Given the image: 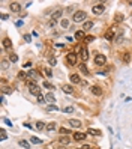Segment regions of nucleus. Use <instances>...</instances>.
<instances>
[{
	"mask_svg": "<svg viewBox=\"0 0 132 149\" xmlns=\"http://www.w3.org/2000/svg\"><path fill=\"white\" fill-rule=\"evenodd\" d=\"M27 87H29V90H30V93H33V95H41V87L38 86V84H35L33 81H30L29 84H27Z\"/></svg>",
	"mask_w": 132,
	"mask_h": 149,
	"instance_id": "obj_1",
	"label": "nucleus"
},
{
	"mask_svg": "<svg viewBox=\"0 0 132 149\" xmlns=\"http://www.w3.org/2000/svg\"><path fill=\"white\" fill-rule=\"evenodd\" d=\"M86 17H87V15H86V12L84 11H77L75 12V14H74V21H75V23H81V21H84V20H86Z\"/></svg>",
	"mask_w": 132,
	"mask_h": 149,
	"instance_id": "obj_2",
	"label": "nucleus"
},
{
	"mask_svg": "<svg viewBox=\"0 0 132 149\" xmlns=\"http://www.w3.org/2000/svg\"><path fill=\"white\" fill-rule=\"evenodd\" d=\"M105 62H107V57H105L104 54H96V56H95V63H96V65L101 66V65H104Z\"/></svg>",
	"mask_w": 132,
	"mask_h": 149,
	"instance_id": "obj_3",
	"label": "nucleus"
},
{
	"mask_svg": "<svg viewBox=\"0 0 132 149\" xmlns=\"http://www.w3.org/2000/svg\"><path fill=\"white\" fill-rule=\"evenodd\" d=\"M66 60H68V63H69V65H75V63H77V54H75V53H68Z\"/></svg>",
	"mask_w": 132,
	"mask_h": 149,
	"instance_id": "obj_4",
	"label": "nucleus"
},
{
	"mask_svg": "<svg viewBox=\"0 0 132 149\" xmlns=\"http://www.w3.org/2000/svg\"><path fill=\"white\" fill-rule=\"evenodd\" d=\"M27 78L33 80V81H36L38 78H41V77H39V72H38V71H35V69H30V71L27 72Z\"/></svg>",
	"mask_w": 132,
	"mask_h": 149,
	"instance_id": "obj_5",
	"label": "nucleus"
},
{
	"mask_svg": "<svg viewBox=\"0 0 132 149\" xmlns=\"http://www.w3.org/2000/svg\"><path fill=\"white\" fill-rule=\"evenodd\" d=\"M93 14H96V15H99V14H102V12L105 11V6L102 5V3H99V5H95L93 6Z\"/></svg>",
	"mask_w": 132,
	"mask_h": 149,
	"instance_id": "obj_6",
	"label": "nucleus"
},
{
	"mask_svg": "<svg viewBox=\"0 0 132 149\" xmlns=\"http://www.w3.org/2000/svg\"><path fill=\"white\" fill-rule=\"evenodd\" d=\"M80 57H81L83 62H86V60L89 59V51H87L86 47H81V50H80Z\"/></svg>",
	"mask_w": 132,
	"mask_h": 149,
	"instance_id": "obj_7",
	"label": "nucleus"
},
{
	"mask_svg": "<svg viewBox=\"0 0 132 149\" xmlns=\"http://www.w3.org/2000/svg\"><path fill=\"white\" fill-rule=\"evenodd\" d=\"M74 140H77V142H81V140H84L86 139V134L84 133H74Z\"/></svg>",
	"mask_w": 132,
	"mask_h": 149,
	"instance_id": "obj_8",
	"label": "nucleus"
},
{
	"mask_svg": "<svg viewBox=\"0 0 132 149\" xmlns=\"http://www.w3.org/2000/svg\"><path fill=\"white\" fill-rule=\"evenodd\" d=\"M11 11L12 12H20V11H21V5L17 3V2H12V3H11Z\"/></svg>",
	"mask_w": 132,
	"mask_h": 149,
	"instance_id": "obj_9",
	"label": "nucleus"
},
{
	"mask_svg": "<svg viewBox=\"0 0 132 149\" xmlns=\"http://www.w3.org/2000/svg\"><path fill=\"white\" fill-rule=\"evenodd\" d=\"M62 89H63V92L68 93V95H69V93H74V87L69 86V84H63V86H62Z\"/></svg>",
	"mask_w": 132,
	"mask_h": 149,
	"instance_id": "obj_10",
	"label": "nucleus"
},
{
	"mask_svg": "<svg viewBox=\"0 0 132 149\" xmlns=\"http://www.w3.org/2000/svg\"><path fill=\"white\" fill-rule=\"evenodd\" d=\"M92 93H93V95L101 96L102 95V89L99 87V86H92Z\"/></svg>",
	"mask_w": 132,
	"mask_h": 149,
	"instance_id": "obj_11",
	"label": "nucleus"
},
{
	"mask_svg": "<svg viewBox=\"0 0 132 149\" xmlns=\"http://www.w3.org/2000/svg\"><path fill=\"white\" fill-rule=\"evenodd\" d=\"M69 125L74 126V128H80V126H81V122H80L78 119H71L69 120Z\"/></svg>",
	"mask_w": 132,
	"mask_h": 149,
	"instance_id": "obj_12",
	"label": "nucleus"
},
{
	"mask_svg": "<svg viewBox=\"0 0 132 149\" xmlns=\"http://www.w3.org/2000/svg\"><path fill=\"white\" fill-rule=\"evenodd\" d=\"M60 17H62V11L59 9V11H56L53 15H51V20H54V21H59V18H60Z\"/></svg>",
	"mask_w": 132,
	"mask_h": 149,
	"instance_id": "obj_13",
	"label": "nucleus"
},
{
	"mask_svg": "<svg viewBox=\"0 0 132 149\" xmlns=\"http://www.w3.org/2000/svg\"><path fill=\"white\" fill-rule=\"evenodd\" d=\"M105 38H107L108 41H113V39H114V30H113V29L108 30L107 33H105Z\"/></svg>",
	"mask_w": 132,
	"mask_h": 149,
	"instance_id": "obj_14",
	"label": "nucleus"
},
{
	"mask_svg": "<svg viewBox=\"0 0 132 149\" xmlns=\"http://www.w3.org/2000/svg\"><path fill=\"white\" fill-rule=\"evenodd\" d=\"M45 100H47L48 102H51V104H53V102H56V96H54L53 93H51V92H50V93H47V96H45Z\"/></svg>",
	"mask_w": 132,
	"mask_h": 149,
	"instance_id": "obj_15",
	"label": "nucleus"
},
{
	"mask_svg": "<svg viewBox=\"0 0 132 149\" xmlns=\"http://www.w3.org/2000/svg\"><path fill=\"white\" fill-rule=\"evenodd\" d=\"M77 39H86V33H84V30H78L77 35H75Z\"/></svg>",
	"mask_w": 132,
	"mask_h": 149,
	"instance_id": "obj_16",
	"label": "nucleus"
},
{
	"mask_svg": "<svg viewBox=\"0 0 132 149\" xmlns=\"http://www.w3.org/2000/svg\"><path fill=\"white\" fill-rule=\"evenodd\" d=\"M3 47L5 48H11L12 47V42H11L9 38H5V39H3Z\"/></svg>",
	"mask_w": 132,
	"mask_h": 149,
	"instance_id": "obj_17",
	"label": "nucleus"
},
{
	"mask_svg": "<svg viewBox=\"0 0 132 149\" xmlns=\"http://www.w3.org/2000/svg\"><path fill=\"white\" fill-rule=\"evenodd\" d=\"M71 81L72 83H81V81H80V75H78V74H72L71 75Z\"/></svg>",
	"mask_w": 132,
	"mask_h": 149,
	"instance_id": "obj_18",
	"label": "nucleus"
},
{
	"mask_svg": "<svg viewBox=\"0 0 132 149\" xmlns=\"http://www.w3.org/2000/svg\"><path fill=\"white\" fill-rule=\"evenodd\" d=\"M89 134H92V136H101L102 133L99 130H95V128H89Z\"/></svg>",
	"mask_w": 132,
	"mask_h": 149,
	"instance_id": "obj_19",
	"label": "nucleus"
},
{
	"mask_svg": "<svg viewBox=\"0 0 132 149\" xmlns=\"http://www.w3.org/2000/svg\"><path fill=\"white\" fill-rule=\"evenodd\" d=\"M92 27H93V23H92V21H86L84 26H83V30H90Z\"/></svg>",
	"mask_w": 132,
	"mask_h": 149,
	"instance_id": "obj_20",
	"label": "nucleus"
},
{
	"mask_svg": "<svg viewBox=\"0 0 132 149\" xmlns=\"http://www.w3.org/2000/svg\"><path fill=\"white\" fill-rule=\"evenodd\" d=\"M80 71L83 72L84 75H89V69H87V66L84 65V63H81V66H80Z\"/></svg>",
	"mask_w": 132,
	"mask_h": 149,
	"instance_id": "obj_21",
	"label": "nucleus"
},
{
	"mask_svg": "<svg viewBox=\"0 0 132 149\" xmlns=\"http://www.w3.org/2000/svg\"><path fill=\"white\" fill-rule=\"evenodd\" d=\"M60 143L62 145H71V137H62L60 139Z\"/></svg>",
	"mask_w": 132,
	"mask_h": 149,
	"instance_id": "obj_22",
	"label": "nucleus"
},
{
	"mask_svg": "<svg viewBox=\"0 0 132 149\" xmlns=\"http://www.w3.org/2000/svg\"><path fill=\"white\" fill-rule=\"evenodd\" d=\"M36 130H38V131H42V130H44V126H45V124H44V122H36Z\"/></svg>",
	"mask_w": 132,
	"mask_h": 149,
	"instance_id": "obj_23",
	"label": "nucleus"
},
{
	"mask_svg": "<svg viewBox=\"0 0 132 149\" xmlns=\"http://www.w3.org/2000/svg\"><path fill=\"white\" fill-rule=\"evenodd\" d=\"M9 62H12V63L18 62V56L17 54H9Z\"/></svg>",
	"mask_w": 132,
	"mask_h": 149,
	"instance_id": "obj_24",
	"label": "nucleus"
},
{
	"mask_svg": "<svg viewBox=\"0 0 132 149\" xmlns=\"http://www.w3.org/2000/svg\"><path fill=\"white\" fill-rule=\"evenodd\" d=\"M30 142H32V143H33V145H39V143H42V140H41V139L35 137V136H33V137L30 139Z\"/></svg>",
	"mask_w": 132,
	"mask_h": 149,
	"instance_id": "obj_25",
	"label": "nucleus"
},
{
	"mask_svg": "<svg viewBox=\"0 0 132 149\" xmlns=\"http://www.w3.org/2000/svg\"><path fill=\"white\" fill-rule=\"evenodd\" d=\"M44 87H45V89H50V90H54V86L51 83H48V81H44Z\"/></svg>",
	"mask_w": 132,
	"mask_h": 149,
	"instance_id": "obj_26",
	"label": "nucleus"
},
{
	"mask_svg": "<svg viewBox=\"0 0 132 149\" xmlns=\"http://www.w3.org/2000/svg\"><path fill=\"white\" fill-rule=\"evenodd\" d=\"M47 130H48V131H54V130H56V124H54V122L48 124V125H47Z\"/></svg>",
	"mask_w": 132,
	"mask_h": 149,
	"instance_id": "obj_27",
	"label": "nucleus"
},
{
	"mask_svg": "<svg viewBox=\"0 0 132 149\" xmlns=\"http://www.w3.org/2000/svg\"><path fill=\"white\" fill-rule=\"evenodd\" d=\"M36 98H38V102H39V104H44V102L47 101V100H45V96H42V95H38Z\"/></svg>",
	"mask_w": 132,
	"mask_h": 149,
	"instance_id": "obj_28",
	"label": "nucleus"
},
{
	"mask_svg": "<svg viewBox=\"0 0 132 149\" xmlns=\"http://www.w3.org/2000/svg\"><path fill=\"white\" fill-rule=\"evenodd\" d=\"M62 27H68V26H69V20H66V18H63V20H62Z\"/></svg>",
	"mask_w": 132,
	"mask_h": 149,
	"instance_id": "obj_29",
	"label": "nucleus"
},
{
	"mask_svg": "<svg viewBox=\"0 0 132 149\" xmlns=\"http://www.w3.org/2000/svg\"><path fill=\"white\" fill-rule=\"evenodd\" d=\"M0 134H2V140H6V139H8V136H6V131L3 130V128H0Z\"/></svg>",
	"mask_w": 132,
	"mask_h": 149,
	"instance_id": "obj_30",
	"label": "nucleus"
},
{
	"mask_svg": "<svg viewBox=\"0 0 132 149\" xmlns=\"http://www.w3.org/2000/svg\"><path fill=\"white\" fill-rule=\"evenodd\" d=\"M86 42H93L95 41V36H92V35H89V36H86V39H84Z\"/></svg>",
	"mask_w": 132,
	"mask_h": 149,
	"instance_id": "obj_31",
	"label": "nucleus"
},
{
	"mask_svg": "<svg viewBox=\"0 0 132 149\" xmlns=\"http://www.w3.org/2000/svg\"><path fill=\"white\" fill-rule=\"evenodd\" d=\"M18 78H21V80H26V78H27V74H26V72H20V74H18Z\"/></svg>",
	"mask_w": 132,
	"mask_h": 149,
	"instance_id": "obj_32",
	"label": "nucleus"
},
{
	"mask_svg": "<svg viewBox=\"0 0 132 149\" xmlns=\"http://www.w3.org/2000/svg\"><path fill=\"white\" fill-rule=\"evenodd\" d=\"M59 131L62 133V134H69V133H71V130H69V128H60Z\"/></svg>",
	"mask_w": 132,
	"mask_h": 149,
	"instance_id": "obj_33",
	"label": "nucleus"
},
{
	"mask_svg": "<svg viewBox=\"0 0 132 149\" xmlns=\"http://www.w3.org/2000/svg\"><path fill=\"white\" fill-rule=\"evenodd\" d=\"M20 145H21L23 148H26V149H29V148H30V145L27 143V142H24V140H21V142H20Z\"/></svg>",
	"mask_w": 132,
	"mask_h": 149,
	"instance_id": "obj_34",
	"label": "nucleus"
},
{
	"mask_svg": "<svg viewBox=\"0 0 132 149\" xmlns=\"http://www.w3.org/2000/svg\"><path fill=\"white\" fill-rule=\"evenodd\" d=\"M116 21H123V15H122V14H117V15H116Z\"/></svg>",
	"mask_w": 132,
	"mask_h": 149,
	"instance_id": "obj_35",
	"label": "nucleus"
},
{
	"mask_svg": "<svg viewBox=\"0 0 132 149\" xmlns=\"http://www.w3.org/2000/svg\"><path fill=\"white\" fill-rule=\"evenodd\" d=\"M63 110H65L66 113H72V112H74V107H65Z\"/></svg>",
	"mask_w": 132,
	"mask_h": 149,
	"instance_id": "obj_36",
	"label": "nucleus"
},
{
	"mask_svg": "<svg viewBox=\"0 0 132 149\" xmlns=\"http://www.w3.org/2000/svg\"><path fill=\"white\" fill-rule=\"evenodd\" d=\"M2 68H3V69L8 68V62H6V60H2Z\"/></svg>",
	"mask_w": 132,
	"mask_h": 149,
	"instance_id": "obj_37",
	"label": "nucleus"
},
{
	"mask_svg": "<svg viewBox=\"0 0 132 149\" xmlns=\"http://www.w3.org/2000/svg\"><path fill=\"white\" fill-rule=\"evenodd\" d=\"M54 24H56V21H54V20H50V21H48V27H53Z\"/></svg>",
	"mask_w": 132,
	"mask_h": 149,
	"instance_id": "obj_38",
	"label": "nucleus"
},
{
	"mask_svg": "<svg viewBox=\"0 0 132 149\" xmlns=\"http://www.w3.org/2000/svg\"><path fill=\"white\" fill-rule=\"evenodd\" d=\"M48 110H59V107H56V106H54V104H51V106H50V107H48Z\"/></svg>",
	"mask_w": 132,
	"mask_h": 149,
	"instance_id": "obj_39",
	"label": "nucleus"
},
{
	"mask_svg": "<svg viewBox=\"0 0 132 149\" xmlns=\"http://www.w3.org/2000/svg\"><path fill=\"white\" fill-rule=\"evenodd\" d=\"M123 60H125V62H129V54H128V53H125V56H123Z\"/></svg>",
	"mask_w": 132,
	"mask_h": 149,
	"instance_id": "obj_40",
	"label": "nucleus"
},
{
	"mask_svg": "<svg viewBox=\"0 0 132 149\" xmlns=\"http://www.w3.org/2000/svg\"><path fill=\"white\" fill-rule=\"evenodd\" d=\"M3 122H5L6 125H9V126H12V122H11V120H9V119H3Z\"/></svg>",
	"mask_w": 132,
	"mask_h": 149,
	"instance_id": "obj_41",
	"label": "nucleus"
},
{
	"mask_svg": "<svg viewBox=\"0 0 132 149\" xmlns=\"http://www.w3.org/2000/svg\"><path fill=\"white\" fill-rule=\"evenodd\" d=\"M30 39H32V38H30L29 35H24V41L26 42H30Z\"/></svg>",
	"mask_w": 132,
	"mask_h": 149,
	"instance_id": "obj_42",
	"label": "nucleus"
},
{
	"mask_svg": "<svg viewBox=\"0 0 132 149\" xmlns=\"http://www.w3.org/2000/svg\"><path fill=\"white\" fill-rule=\"evenodd\" d=\"M8 18H9L8 14H2V20H8Z\"/></svg>",
	"mask_w": 132,
	"mask_h": 149,
	"instance_id": "obj_43",
	"label": "nucleus"
},
{
	"mask_svg": "<svg viewBox=\"0 0 132 149\" xmlns=\"http://www.w3.org/2000/svg\"><path fill=\"white\" fill-rule=\"evenodd\" d=\"M45 74H47L48 77H51V71H50V69H48V68H45Z\"/></svg>",
	"mask_w": 132,
	"mask_h": 149,
	"instance_id": "obj_44",
	"label": "nucleus"
},
{
	"mask_svg": "<svg viewBox=\"0 0 132 149\" xmlns=\"http://www.w3.org/2000/svg\"><path fill=\"white\" fill-rule=\"evenodd\" d=\"M78 149H92L90 146H87V145H84V146H81V148H78Z\"/></svg>",
	"mask_w": 132,
	"mask_h": 149,
	"instance_id": "obj_45",
	"label": "nucleus"
},
{
	"mask_svg": "<svg viewBox=\"0 0 132 149\" xmlns=\"http://www.w3.org/2000/svg\"><path fill=\"white\" fill-rule=\"evenodd\" d=\"M50 63H51V65H56V59H53V57H51V59H50Z\"/></svg>",
	"mask_w": 132,
	"mask_h": 149,
	"instance_id": "obj_46",
	"label": "nucleus"
},
{
	"mask_svg": "<svg viewBox=\"0 0 132 149\" xmlns=\"http://www.w3.org/2000/svg\"><path fill=\"white\" fill-rule=\"evenodd\" d=\"M131 5H132V2H131Z\"/></svg>",
	"mask_w": 132,
	"mask_h": 149,
	"instance_id": "obj_47",
	"label": "nucleus"
}]
</instances>
